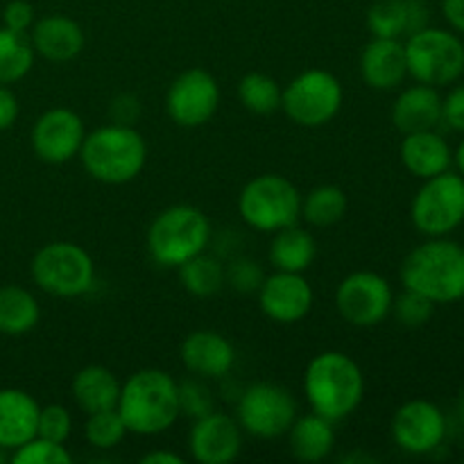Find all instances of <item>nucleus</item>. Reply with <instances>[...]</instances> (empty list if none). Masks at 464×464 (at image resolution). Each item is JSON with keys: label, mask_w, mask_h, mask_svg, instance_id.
Segmentation results:
<instances>
[{"label": "nucleus", "mask_w": 464, "mask_h": 464, "mask_svg": "<svg viewBox=\"0 0 464 464\" xmlns=\"http://www.w3.org/2000/svg\"><path fill=\"white\" fill-rule=\"evenodd\" d=\"M390 430L401 451L411 456H430L447 440V417L438 403L412 399L397 408Z\"/></svg>", "instance_id": "4468645a"}, {"label": "nucleus", "mask_w": 464, "mask_h": 464, "mask_svg": "<svg viewBox=\"0 0 464 464\" xmlns=\"http://www.w3.org/2000/svg\"><path fill=\"white\" fill-rule=\"evenodd\" d=\"M211 222L193 204H175L159 213L148 229V249L163 267H179L207 249Z\"/></svg>", "instance_id": "39448f33"}, {"label": "nucleus", "mask_w": 464, "mask_h": 464, "mask_svg": "<svg viewBox=\"0 0 464 464\" xmlns=\"http://www.w3.org/2000/svg\"><path fill=\"white\" fill-rule=\"evenodd\" d=\"M317 256V243L313 234L304 227L295 225L275 231L270 245V263L279 272H304L313 266Z\"/></svg>", "instance_id": "bb28decb"}, {"label": "nucleus", "mask_w": 464, "mask_h": 464, "mask_svg": "<svg viewBox=\"0 0 464 464\" xmlns=\"http://www.w3.org/2000/svg\"><path fill=\"white\" fill-rule=\"evenodd\" d=\"M304 394L313 412L331 421L347 420L365 397V376L361 365L343 352H322L308 362Z\"/></svg>", "instance_id": "f03ea898"}, {"label": "nucleus", "mask_w": 464, "mask_h": 464, "mask_svg": "<svg viewBox=\"0 0 464 464\" xmlns=\"http://www.w3.org/2000/svg\"><path fill=\"white\" fill-rule=\"evenodd\" d=\"M7 460V456H5V449H0V464Z\"/></svg>", "instance_id": "de8ad7c7"}, {"label": "nucleus", "mask_w": 464, "mask_h": 464, "mask_svg": "<svg viewBox=\"0 0 464 464\" xmlns=\"http://www.w3.org/2000/svg\"><path fill=\"white\" fill-rule=\"evenodd\" d=\"M72 417L66 406L62 403H50L39 411V424H36V435L50 440V442L63 444L71 438Z\"/></svg>", "instance_id": "c9c22d12"}, {"label": "nucleus", "mask_w": 464, "mask_h": 464, "mask_svg": "<svg viewBox=\"0 0 464 464\" xmlns=\"http://www.w3.org/2000/svg\"><path fill=\"white\" fill-rule=\"evenodd\" d=\"M361 75L370 89L392 91L408 77L406 45L401 39H374L361 54Z\"/></svg>", "instance_id": "6ab92c4d"}, {"label": "nucleus", "mask_w": 464, "mask_h": 464, "mask_svg": "<svg viewBox=\"0 0 464 464\" xmlns=\"http://www.w3.org/2000/svg\"><path fill=\"white\" fill-rule=\"evenodd\" d=\"M344 91L338 77L322 68L304 71L281 95V109L299 127H322L343 109Z\"/></svg>", "instance_id": "9d476101"}, {"label": "nucleus", "mask_w": 464, "mask_h": 464, "mask_svg": "<svg viewBox=\"0 0 464 464\" xmlns=\"http://www.w3.org/2000/svg\"><path fill=\"white\" fill-rule=\"evenodd\" d=\"M458 415H460V424H462V429H464V390H462V394H460V401H458Z\"/></svg>", "instance_id": "49530a36"}, {"label": "nucleus", "mask_w": 464, "mask_h": 464, "mask_svg": "<svg viewBox=\"0 0 464 464\" xmlns=\"http://www.w3.org/2000/svg\"><path fill=\"white\" fill-rule=\"evenodd\" d=\"M177 270H179L181 285L193 297H211L220 293L225 285V266L216 256H208L204 252L181 263Z\"/></svg>", "instance_id": "7c9ffc66"}, {"label": "nucleus", "mask_w": 464, "mask_h": 464, "mask_svg": "<svg viewBox=\"0 0 464 464\" xmlns=\"http://www.w3.org/2000/svg\"><path fill=\"white\" fill-rule=\"evenodd\" d=\"M347 195L340 186L322 184L308 190L306 198H302V218L306 225L329 229L347 216Z\"/></svg>", "instance_id": "c85d7f7f"}, {"label": "nucleus", "mask_w": 464, "mask_h": 464, "mask_svg": "<svg viewBox=\"0 0 464 464\" xmlns=\"http://www.w3.org/2000/svg\"><path fill=\"white\" fill-rule=\"evenodd\" d=\"M442 121L464 134V84L453 86L447 98H442Z\"/></svg>", "instance_id": "ea45409f"}, {"label": "nucleus", "mask_w": 464, "mask_h": 464, "mask_svg": "<svg viewBox=\"0 0 464 464\" xmlns=\"http://www.w3.org/2000/svg\"><path fill=\"white\" fill-rule=\"evenodd\" d=\"M32 281L53 297H80L95 284L91 254L71 240L44 245L30 263Z\"/></svg>", "instance_id": "6e6552de"}, {"label": "nucleus", "mask_w": 464, "mask_h": 464, "mask_svg": "<svg viewBox=\"0 0 464 464\" xmlns=\"http://www.w3.org/2000/svg\"><path fill=\"white\" fill-rule=\"evenodd\" d=\"M86 139L80 113L66 107H54L41 113L32 127L30 143L36 157L50 166H62L80 154Z\"/></svg>", "instance_id": "2eb2a0df"}, {"label": "nucleus", "mask_w": 464, "mask_h": 464, "mask_svg": "<svg viewBox=\"0 0 464 464\" xmlns=\"http://www.w3.org/2000/svg\"><path fill=\"white\" fill-rule=\"evenodd\" d=\"M243 429L225 412H208L195 420L188 433V453L199 464H229L240 456Z\"/></svg>", "instance_id": "f3484780"}, {"label": "nucleus", "mask_w": 464, "mask_h": 464, "mask_svg": "<svg viewBox=\"0 0 464 464\" xmlns=\"http://www.w3.org/2000/svg\"><path fill=\"white\" fill-rule=\"evenodd\" d=\"M41 320V308L34 295L21 285L0 288V334L23 335Z\"/></svg>", "instance_id": "cd10ccee"}, {"label": "nucleus", "mask_w": 464, "mask_h": 464, "mask_svg": "<svg viewBox=\"0 0 464 464\" xmlns=\"http://www.w3.org/2000/svg\"><path fill=\"white\" fill-rule=\"evenodd\" d=\"M462 460H464V458H462Z\"/></svg>", "instance_id": "09e8293b"}, {"label": "nucleus", "mask_w": 464, "mask_h": 464, "mask_svg": "<svg viewBox=\"0 0 464 464\" xmlns=\"http://www.w3.org/2000/svg\"><path fill=\"white\" fill-rule=\"evenodd\" d=\"M429 14L420 0H374L367 9V27L379 39H401L426 27Z\"/></svg>", "instance_id": "b1692460"}, {"label": "nucleus", "mask_w": 464, "mask_h": 464, "mask_svg": "<svg viewBox=\"0 0 464 464\" xmlns=\"http://www.w3.org/2000/svg\"><path fill=\"white\" fill-rule=\"evenodd\" d=\"M408 75L420 84H456L464 72V44L458 32L442 27H421L408 36L406 44Z\"/></svg>", "instance_id": "423d86ee"}, {"label": "nucleus", "mask_w": 464, "mask_h": 464, "mask_svg": "<svg viewBox=\"0 0 464 464\" xmlns=\"http://www.w3.org/2000/svg\"><path fill=\"white\" fill-rule=\"evenodd\" d=\"M18 118V100L9 86L0 84V131L9 130Z\"/></svg>", "instance_id": "79ce46f5"}, {"label": "nucleus", "mask_w": 464, "mask_h": 464, "mask_svg": "<svg viewBox=\"0 0 464 464\" xmlns=\"http://www.w3.org/2000/svg\"><path fill=\"white\" fill-rule=\"evenodd\" d=\"M281 95H284V89L279 82L266 72H247L238 82L240 104L256 116H270L276 109H281Z\"/></svg>", "instance_id": "2f4dec72"}, {"label": "nucleus", "mask_w": 464, "mask_h": 464, "mask_svg": "<svg viewBox=\"0 0 464 464\" xmlns=\"http://www.w3.org/2000/svg\"><path fill=\"white\" fill-rule=\"evenodd\" d=\"M401 284L429 297L435 306L460 302L464 299V247L447 236L417 245L401 263Z\"/></svg>", "instance_id": "7ed1b4c3"}, {"label": "nucleus", "mask_w": 464, "mask_h": 464, "mask_svg": "<svg viewBox=\"0 0 464 464\" xmlns=\"http://www.w3.org/2000/svg\"><path fill=\"white\" fill-rule=\"evenodd\" d=\"M41 406L32 394L18 388L0 390V449L14 451L36 438Z\"/></svg>", "instance_id": "4be33fe9"}, {"label": "nucleus", "mask_w": 464, "mask_h": 464, "mask_svg": "<svg viewBox=\"0 0 464 464\" xmlns=\"http://www.w3.org/2000/svg\"><path fill=\"white\" fill-rule=\"evenodd\" d=\"M116 411L134 435L166 433L179 420V383L163 370L134 372L122 383Z\"/></svg>", "instance_id": "f257e3e1"}, {"label": "nucleus", "mask_w": 464, "mask_h": 464, "mask_svg": "<svg viewBox=\"0 0 464 464\" xmlns=\"http://www.w3.org/2000/svg\"><path fill=\"white\" fill-rule=\"evenodd\" d=\"M442 16L453 32L464 34V0H442Z\"/></svg>", "instance_id": "37998d69"}, {"label": "nucleus", "mask_w": 464, "mask_h": 464, "mask_svg": "<svg viewBox=\"0 0 464 464\" xmlns=\"http://www.w3.org/2000/svg\"><path fill=\"white\" fill-rule=\"evenodd\" d=\"M297 420V401L276 383H254L238 401V424L258 440H276Z\"/></svg>", "instance_id": "9b49d317"}, {"label": "nucleus", "mask_w": 464, "mask_h": 464, "mask_svg": "<svg viewBox=\"0 0 464 464\" xmlns=\"http://www.w3.org/2000/svg\"><path fill=\"white\" fill-rule=\"evenodd\" d=\"M121 381L111 370L102 365H86L72 379V399L77 408L86 415L100 411H111L118 406L121 397Z\"/></svg>", "instance_id": "393cba45"}, {"label": "nucleus", "mask_w": 464, "mask_h": 464, "mask_svg": "<svg viewBox=\"0 0 464 464\" xmlns=\"http://www.w3.org/2000/svg\"><path fill=\"white\" fill-rule=\"evenodd\" d=\"M109 116L113 122L121 125H134L136 118L140 116V100L134 93H121L111 100Z\"/></svg>", "instance_id": "a19ab883"}, {"label": "nucleus", "mask_w": 464, "mask_h": 464, "mask_svg": "<svg viewBox=\"0 0 464 464\" xmlns=\"http://www.w3.org/2000/svg\"><path fill=\"white\" fill-rule=\"evenodd\" d=\"M34 54L30 34L0 27V84L23 80L34 66Z\"/></svg>", "instance_id": "c756f323"}, {"label": "nucleus", "mask_w": 464, "mask_h": 464, "mask_svg": "<svg viewBox=\"0 0 464 464\" xmlns=\"http://www.w3.org/2000/svg\"><path fill=\"white\" fill-rule=\"evenodd\" d=\"M392 311L397 315L399 324L408 326V329H420V326L430 322L435 313V304L424 295L415 293V290L403 288V293L394 297Z\"/></svg>", "instance_id": "f704fd0d"}, {"label": "nucleus", "mask_w": 464, "mask_h": 464, "mask_svg": "<svg viewBox=\"0 0 464 464\" xmlns=\"http://www.w3.org/2000/svg\"><path fill=\"white\" fill-rule=\"evenodd\" d=\"M30 41L36 54L48 62L62 63L71 62L84 50L86 36L80 23L62 14H53L32 25Z\"/></svg>", "instance_id": "412c9836"}, {"label": "nucleus", "mask_w": 464, "mask_h": 464, "mask_svg": "<svg viewBox=\"0 0 464 464\" xmlns=\"http://www.w3.org/2000/svg\"><path fill=\"white\" fill-rule=\"evenodd\" d=\"M399 154H401L403 168L421 181L442 175L453 166L451 145L435 130L403 134Z\"/></svg>", "instance_id": "aec40b11"}, {"label": "nucleus", "mask_w": 464, "mask_h": 464, "mask_svg": "<svg viewBox=\"0 0 464 464\" xmlns=\"http://www.w3.org/2000/svg\"><path fill=\"white\" fill-rule=\"evenodd\" d=\"M411 220L420 234L444 238L464 222V177L442 172L424 179L411 204Z\"/></svg>", "instance_id": "1a4fd4ad"}, {"label": "nucleus", "mask_w": 464, "mask_h": 464, "mask_svg": "<svg viewBox=\"0 0 464 464\" xmlns=\"http://www.w3.org/2000/svg\"><path fill=\"white\" fill-rule=\"evenodd\" d=\"M442 122V95L435 86L412 84L392 104V125L401 134L435 130Z\"/></svg>", "instance_id": "5701e85b"}, {"label": "nucleus", "mask_w": 464, "mask_h": 464, "mask_svg": "<svg viewBox=\"0 0 464 464\" xmlns=\"http://www.w3.org/2000/svg\"><path fill=\"white\" fill-rule=\"evenodd\" d=\"M127 433H130V430H127L125 421H122L121 412H118L116 408L86 415L84 438L91 447L107 451V449L118 447V444L125 440Z\"/></svg>", "instance_id": "473e14b6"}, {"label": "nucleus", "mask_w": 464, "mask_h": 464, "mask_svg": "<svg viewBox=\"0 0 464 464\" xmlns=\"http://www.w3.org/2000/svg\"><path fill=\"white\" fill-rule=\"evenodd\" d=\"M288 444L290 453L299 462L326 460L335 449L334 421L317 415V412L297 417L288 429Z\"/></svg>", "instance_id": "a878e982"}, {"label": "nucleus", "mask_w": 464, "mask_h": 464, "mask_svg": "<svg viewBox=\"0 0 464 464\" xmlns=\"http://www.w3.org/2000/svg\"><path fill=\"white\" fill-rule=\"evenodd\" d=\"M34 23H36L34 7H32L27 0H12V3L5 5L3 27H7V30H14V32H23V34H30Z\"/></svg>", "instance_id": "58836bf2"}, {"label": "nucleus", "mask_w": 464, "mask_h": 464, "mask_svg": "<svg viewBox=\"0 0 464 464\" xmlns=\"http://www.w3.org/2000/svg\"><path fill=\"white\" fill-rule=\"evenodd\" d=\"M143 464H184L186 460L172 451H150L140 458Z\"/></svg>", "instance_id": "c03bdc74"}, {"label": "nucleus", "mask_w": 464, "mask_h": 464, "mask_svg": "<svg viewBox=\"0 0 464 464\" xmlns=\"http://www.w3.org/2000/svg\"><path fill=\"white\" fill-rule=\"evenodd\" d=\"M238 213L254 231L275 234L302 218V193L285 177L258 175L240 190Z\"/></svg>", "instance_id": "0eeeda50"}, {"label": "nucleus", "mask_w": 464, "mask_h": 464, "mask_svg": "<svg viewBox=\"0 0 464 464\" xmlns=\"http://www.w3.org/2000/svg\"><path fill=\"white\" fill-rule=\"evenodd\" d=\"M213 394L208 390V385H204L202 381L188 379L184 383H179V411L181 415L190 417V420H199V417L213 412Z\"/></svg>", "instance_id": "e433bc0d"}, {"label": "nucleus", "mask_w": 464, "mask_h": 464, "mask_svg": "<svg viewBox=\"0 0 464 464\" xmlns=\"http://www.w3.org/2000/svg\"><path fill=\"white\" fill-rule=\"evenodd\" d=\"M315 295L306 276L299 272H279L266 276L258 288V306L276 324H297L311 313Z\"/></svg>", "instance_id": "dca6fc26"}, {"label": "nucleus", "mask_w": 464, "mask_h": 464, "mask_svg": "<svg viewBox=\"0 0 464 464\" xmlns=\"http://www.w3.org/2000/svg\"><path fill=\"white\" fill-rule=\"evenodd\" d=\"M220 107V84L204 68H188L172 80L166 93V111L179 127H202Z\"/></svg>", "instance_id": "ddd939ff"}, {"label": "nucleus", "mask_w": 464, "mask_h": 464, "mask_svg": "<svg viewBox=\"0 0 464 464\" xmlns=\"http://www.w3.org/2000/svg\"><path fill=\"white\" fill-rule=\"evenodd\" d=\"M181 362L198 379H222L236 362V349L218 331H193L181 343Z\"/></svg>", "instance_id": "a211bd4d"}, {"label": "nucleus", "mask_w": 464, "mask_h": 464, "mask_svg": "<svg viewBox=\"0 0 464 464\" xmlns=\"http://www.w3.org/2000/svg\"><path fill=\"white\" fill-rule=\"evenodd\" d=\"M77 157L95 181L121 186L130 184L143 172L148 145L134 125L109 122L86 134Z\"/></svg>", "instance_id": "20e7f679"}, {"label": "nucleus", "mask_w": 464, "mask_h": 464, "mask_svg": "<svg viewBox=\"0 0 464 464\" xmlns=\"http://www.w3.org/2000/svg\"><path fill=\"white\" fill-rule=\"evenodd\" d=\"M263 281H266V272H263L261 263L254 258H236L225 270V284H231V288L238 293H258Z\"/></svg>", "instance_id": "4c0bfd02"}, {"label": "nucleus", "mask_w": 464, "mask_h": 464, "mask_svg": "<svg viewBox=\"0 0 464 464\" xmlns=\"http://www.w3.org/2000/svg\"><path fill=\"white\" fill-rule=\"evenodd\" d=\"M453 163H456L458 172L464 177V139L460 140V145H458L456 152H453Z\"/></svg>", "instance_id": "a18cd8bd"}, {"label": "nucleus", "mask_w": 464, "mask_h": 464, "mask_svg": "<svg viewBox=\"0 0 464 464\" xmlns=\"http://www.w3.org/2000/svg\"><path fill=\"white\" fill-rule=\"evenodd\" d=\"M71 453L63 444L50 442V440L39 438V435L14 449L12 453L14 464H71Z\"/></svg>", "instance_id": "72a5a7b5"}, {"label": "nucleus", "mask_w": 464, "mask_h": 464, "mask_svg": "<svg viewBox=\"0 0 464 464\" xmlns=\"http://www.w3.org/2000/svg\"><path fill=\"white\" fill-rule=\"evenodd\" d=\"M394 293L385 276L376 272H352L335 290V308L347 324L370 329L392 313Z\"/></svg>", "instance_id": "f8f14e48"}]
</instances>
